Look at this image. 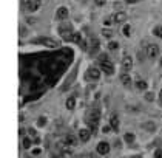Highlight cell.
<instances>
[{"label": "cell", "instance_id": "1", "mask_svg": "<svg viewBox=\"0 0 162 158\" xmlns=\"http://www.w3.org/2000/svg\"><path fill=\"white\" fill-rule=\"evenodd\" d=\"M99 119H100V110L99 109H91L87 113V123L90 126V129H91V132H96Z\"/></svg>", "mask_w": 162, "mask_h": 158}, {"label": "cell", "instance_id": "2", "mask_svg": "<svg viewBox=\"0 0 162 158\" xmlns=\"http://www.w3.org/2000/svg\"><path fill=\"white\" fill-rule=\"evenodd\" d=\"M59 31H60V36H62L65 40H71V39H73V34H74V33L71 31V26H70V25L60 26Z\"/></svg>", "mask_w": 162, "mask_h": 158}, {"label": "cell", "instance_id": "3", "mask_svg": "<svg viewBox=\"0 0 162 158\" xmlns=\"http://www.w3.org/2000/svg\"><path fill=\"white\" fill-rule=\"evenodd\" d=\"M100 70H102L105 75H113V73H114V65H113V62H110V61L102 62V64H100Z\"/></svg>", "mask_w": 162, "mask_h": 158}, {"label": "cell", "instance_id": "4", "mask_svg": "<svg viewBox=\"0 0 162 158\" xmlns=\"http://www.w3.org/2000/svg\"><path fill=\"white\" fill-rule=\"evenodd\" d=\"M159 55V47L156 43H150L147 47V57H156Z\"/></svg>", "mask_w": 162, "mask_h": 158}, {"label": "cell", "instance_id": "5", "mask_svg": "<svg viewBox=\"0 0 162 158\" xmlns=\"http://www.w3.org/2000/svg\"><path fill=\"white\" fill-rule=\"evenodd\" d=\"M96 150H97L99 155H107V153L110 152V144L105 143V141H100V143L97 144V149H96Z\"/></svg>", "mask_w": 162, "mask_h": 158}, {"label": "cell", "instance_id": "6", "mask_svg": "<svg viewBox=\"0 0 162 158\" xmlns=\"http://www.w3.org/2000/svg\"><path fill=\"white\" fill-rule=\"evenodd\" d=\"M131 67H133V59L130 56H125L122 59V68L125 71H128V70H131Z\"/></svg>", "mask_w": 162, "mask_h": 158}, {"label": "cell", "instance_id": "7", "mask_svg": "<svg viewBox=\"0 0 162 158\" xmlns=\"http://www.w3.org/2000/svg\"><path fill=\"white\" fill-rule=\"evenodd\" d=\"M87 76H88L90 79H94V81H96V79L100 78V70H97V68H94V67H93V68H90V70H88Z\"/></svg>", "mask_w": 162, "mask_h": 158}, {"label": "cell", "instance_id": "8", "mask_svg": "<svg viewBox=\"0 0 162 158\" xmlns=\"http://www.w3.org/2000/svg\"><path fill=\"white\" fill-rule=\"evenodd\" d=\"M66 17H68V8L60 6L59 10H57V19H59V20H65Z\"/></svg>", "mask_w": 162, "mask_h": 158}, {"label": "cell", "instance_id": "9", "mask_svg": "<svg viewBox=\"0 0 162 158\" xmlns=\"http://www.w3.org/2000/svg\"><path fill=\"white\" fill-rule=\"evenodd\" d=\"M110 127L114 130V132H118V129H119V118H118V115H111V118H110Z\"/></svg>", "mask_w": 162, "mask_h": 158}, {"label": "cell", "instance_id": "10", "mask_svg": "<svg viewBox=\"0 0 162 158\" xmlns=\"http://www.w3.org/2000/svg\"><path fill=\"white\" fill-rule=\"evenodd\" d=\"M91 130H88V129H80L79 130V137H80V139H82V141H88L90 139V137H91Z\"/></svg>", "mask_w": 162, "mask_h": 158}, {"label": "cell", "instance_id": "11", "mask_svg": "<svg viewBox=\"0 0 162 158\" xmlns=\"http://www.w3.org/2000/svg\"><path fill=\"white\" fill-rule=\"evenodd\" d=\"M64 144L65 146H76V144H77V139H76V137H73V135H66L65 139H64Z\"/></svg>", "mask_w": 162, "mask_h": 158}, {"label": "cell", "instance_id": "12", "mask_svg": "<svg viewBox=\"0 0 162 158\" xmlns=\"http://www.w3.org/2000/svg\"><path fill=\"white\" fill-rule=\"evenodd\" d=\"M37 42L46 45V47H49V48H56L57 47V42H56V40H53V39H39Z\"/></svg>", "mask_w": 162, "mask_h": 158}, {"label": "cell", "instance_id": "13", "mask_svg": "<svg viewBox=\"0 0 162 158\" xmlns=\"http://www.w3.org/2000/svg\"><path fill=\"white\" fill-rule=\"evenodd\" d=\"M40 6H42V2H40V0H33V2L28 3V10L29 11H37Z\"/></svg>", "mask_w": 162, "mask_h": 158}, {"label": "cell", "instance_id": "14", "mask_svg": "<svg viewBox=\"0 0 162 158\" xmlns=\"http://www.w3.org/2000/svg\"><path fill=\"white\" fill-rule=\"evenodd\" d=\"M97 48H99V40L96 37H91V39H90V51L96 53Z\"/></svg>", "mask_w": 162, "mask_h": 158}, {"label": "cell", "instance_id": "15", "mask_svg": "<svg viewBox=\"0 0 162 158\" xmlns=\"http://www.w3.org/2000/svg\"><path fill=\"white\" fill-rule=\"evenodd\" d=\"M113 19H114L116 23H122V22L127 20V14H125V12H118V14H114Z\"/></svg>", "mask_w": 162, "mask_h": 158}, {"label": "cell", "instance_id": "16", "mask_svg": "<svg viewBox=\"0 0 162 158\" xmlns=\"http://www.w3.org/2000/svg\"><path fill=\"white\" fill-rule=\"evenodd\" d=\"M120 82H122L124 85H130V82H131V78H130V75L125 71V73H122V76H120Z\"/></svg>", "mask_w": 162, "mask_h": 158}, {"label": "cell", "instance_id": "17", "mask_svg": "<svg viewBox=\"0 0 162 158\" xmlns=\"http://www.w3.org/2000/svg\"><path fill=\"white\" fill-rule=\"evenodd\" d=\"M74 107H76V98H68L66 99V109L73 110Z\"/></svg>", "mask_w": 162, "mask_h": 158}, {"label": "cell", "instance_id": "18", "mask_svg": "<svg viewBox=\"0 0 162 158\" xmlns=\"http://www.w3.org/2000/svg\"><path fill=\"white\" fill-rule=\"evenodd\" d=\"M31 144H33V143H31L29 138H23V139H22V147H23V149H29Z\"/></svg>", "mask_w": 162, "mask_h": 158}, {"label": "cell", "instance_id": "19", "mask_svg": "<svg viewBox=\"0 0 162 158\" xmlns=\"http://www.w3.org/2000/svg\"><path fill=\"white\" fill-rule=\"evenodd\" d=\"M136 88L145 90V88H147V82H145V81H137V82H136Z\"/></svg>", "mask_w": 162, "mask_h": 158}, {"label": "cell", "instance_id": "20", "mask_svg": "<svg viewBox=\"0 0 162 158\" xmlns=\"http://www.w3.org/2000/svg\"><path fill=\"white\" fill-rule=\"evenodd\" d=\"M153 34L157 36V37H162V26H154V30H153Z\"/></svg>", "mask_w": 162, "mask_h": 158}, {"label": "cell", "instance_id": "21", "mask_svg": "<svg viewBox=\"0 0 162 158\" xmlns=\"http://www.w3.org/2000/svg\"><path fill=\"white\" fill-rule=\"evenodd\" d=\"M71 40H73V42H76V43H80V42H82L80 33H74V34H73V39H71Z\"/></svg>", "mask_w": 162, "mask_h": 158}, {"label": "cell", "instance_id": "22", "mask_svg": "<svg viewBox=\"0 0 162 158\" xmlns=\"http://www.w3.org/2000/svg\"><path fill=\"white\" fill-rule=\"evenodd\" d=\"M125 141H127V143H133L134 141V135L133 133H125Z\"/></svg>", "mask_w": 162, "mask_h": 158}, {"label": "cell", "instance_id": "23", "mask_svg": "<svg viewBox=\"0 0 162 158\" xmlns=\"http://www.w3.org/2000/svg\"><path fill=\"white\" fill-rule=\"evenodd\" d=\"M144 129H147V130H154V124H153V123H145V124H144Z\"/></svg>", "mask_w": 162, "mask_h": 158}, {"label": "cell", "instance_id": "24", "mask_svg": "<svg viewBox=\"0 0 162 158\" xmlns=\"http://www.w3.org/2000/svg\"><path fill=\"white\" fill-rule=\"evenodd\" d=\"M130 30H131V28H130V25H125V26H124V30H122L124 36H127V37H128V36H130Z\"/></svg>", "mask_w": 162, "mask_h": 158}, {"label": "cell", "instance_id": "25", "mask_svg": "<svg viewBox=\"0 0 162 158\" xmlns=\"http://www.w3.org/2000/svg\"><path fill=\"white\" fill-rule=\"evenodd\" d=\"M118 47H119L118 42H110V43H108V48H110V50H118Z\"/></svg>", "mask_w": 162, "mask_h": 158}, {"label": "cell", "instance_id": "26", "mask_svg": "<svg viewBox=\"0 0 162 158\" xmlns=\"http://www.w3.org/2000/svg\"><path fill=\"white\" fill-rule=\"evenodd\" d=\"M108 61V56L107 55H100V56H99V62H100V64H102V62H107Z\"/></svg>", "mask_w": 162, "mask_h": 158}, {"label": "cell", "instance_id": "27", "mask_svg": "<svg viewBox=\"0 0 162 158\" xmlns=\"http://www.w3.org/2000/svg\"><path fill=\"white\" fill-rule=\"evenodd\" d=\"M37 124L40 126V127H42V126H45V124H46V119H45V118H43V116H42V118H39V121H37Z\"/></svg>", "mask_w": 162, "mask_h": 158}, {"label": "cell", "instance_id": "28", "mask_svg": "<svg viewBox=\"0 0 162 158\" xmlns=\"http://www.w3.org/2000/svg\"><path fill=\"white\" fill-rule=\"evenodd\" d=\"M102 33H103V36H105V37H111V36H113V33H111L110 30H103Z\"/></svg>", "mask_w": 162, "mask_h": 158}, {"label": "cell", "instance_id": "29", "mask_svg": "<svg viewBox=\"0 0 162 158\" xmlns=\"http://www.w3.org/2000/svg\"><path fill=\"white\" fill-rule=\"evenodd\" d=\"M154 158H162V149H157L154 152Z\"/></svg>", "mask_w": 162, "mask_h": 158}, {"label": "cell", "instance_id": "30", "mask_svg": "<svg viewBox=\"0 0 162 158\" xmlns=\"http://www.w3.org/2000/svg\"><path fill=\"white\" fill-rule=\"evenodd\" d=\"M145 99H147V101H153V99H154V95H153V93H147L145 95Z\"/></svg>", "mask_w": 162, "mask_h": 158}, {"label": "cell", "instance_id": "31", "mask_svg": "<svg viewBox=\"0 0 162 158\" xmlns=\"http://www.w3.org/2000/svg\"><path fill=\"white\" fill-rule=\"evenodd\" d=\"M105 2H107V0H96V5L102 6V5H105Z\"/></svg>", "mask_w": 162, "mask_h": 158}, {"label": "cell", "instance_id": "32", "mask_svg": "<svg viewBox=\"0 0 162 158\" xmlns=\"http://www.w3.org/2000/svg\"><path fill=\"white\" fill-rule=\"evenodd\" d=\"M28 132H29V135H31V137H36V135H37V132H36L34 129H28Z\"/></svg>", "mask_w": 162, "mask_h": 158}, {"label": "cell", "instance_id": "33", "mask_svg": "<svg viewBox=\"0 0 162 158\" xmlns=\"http://www.w3.org/2000/svg\"><path fill=\"white\" fill-rule=\"evenodd\" d=\"M102 132H103V133H108V132H110V127H108V126H105V127L102 129Z\"/></svg>", "mask_w": 162, "mask_h": 158}, {"label": "cell", "instance_id": "34", "mask_svg": "<svg viewBox=\"0 0 162 158\" xmlns=\"http://www.w3.org/2000/svg\"><path fill=\"white\" fill-rule=\"evenodd\" d=\"M33 155H40V149H34V150H33Z\"/></svg>", "mask_w": 162, "mask_h": 158}, {"label": "cell", "instance_id": "35", "mask_svg": "<svg viewBox=\"0 0 162 158\" xmlns=\"http://www.w3.org/2000/svg\"><path fill=\"white\" fill-rule=\"evenodd\" d=\"M111 23V19H110V17H107V19H105V25H110Z\"/></svg>", "mask_w": 162, "mask_h": 158}, {"label": "cell", "instance_id": "36", "mask_svg": "<svg viewBox=\"0 0 162 158\" xmlns=\"http://www.w3.org/2000/svg\"><path fill=\"white\" fill-rule=\"evenodd\" d=\"M82 158H94V157H93V155H91V153H88V155H83V157H82Z\"/></svg>", "mask_w": 162, "mask_h": 158}, {"label": "cell", "instance_id": "37", "mask_svg": "<svg viewBox=\"0 0 162 158\" xmlns=\"http://www.w3.org/2000/svg\"><path fill=\"white\" fill-rule=\"evenodd\" d=\"M28 22H29V23H36V19H33V17H31V19H28Z\"/></svg>", "mask_w": 162, "mask_h": 158}, {"label": "cell", "instance_id": "38", "mask_svg": "<svg viewBox=\"0 0 162 158\" xmlns=\"http://www.w3.org/2000/svg\"><path fill=\"white\" fill-rule=\"evenodd\" d=\"M159 101H161V104H162V90H161V93H159Z\"/></svg>", "mask_w": 162, "mask_h": 158}, {"label": "cell", "instance_id": "39", "mask_svg": "<svg viewBox=\"0 0 162 158\" xmlns=\"http://www.w3.org/2000/svg\"><path fill=\"white\" fill-rule=\"evenodd\" d=\"M133 158H142V157H141V155H134Z\"/></svg>", "mask_w": 162, "mask_h": 158}]
</instances>
